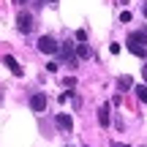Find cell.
<instances>
[{"instance_id": "1", "label": "cell", "mask_w": 147, "mask_h": 147, "mask_svg": "<svg viewBox=\"0 0 147 147\" xmlns=\"http://www.w3.org/2000/svg\"><path fill=\"white\" fill-rule=\"evenodd\" d=\"M125 44H128V49H131V55L147 57V33H131Z\"/></svg>"}, {"instance_id": "2", "label": "cell", "mask_w": 147, "mask_h": 147, "mask_svg": "<svg viewBox=\"0 0 147 147\" xmlns=\"http://www.w3.org/2000/svg\"><path fill=\"white\" fill-rule=\"evenodd\" d=\"M38 49H41L44 55H55L57 52V41H55L52 36H41L38 38Z\"/></svg>"}, {"instance_id": "3", "label": "cell", "mask_w": 147, "mask_h": 147, "mask_svg": "<svg viewBox=\"0 0 147 147\" xmlns=\"http://www.w3.org/2000/svg\"><path fill=\"white\" fill-rule=\"evenodd\" d=\"M16 30L19 33H30L33 30V16L30 14H19L16 16Z\"/></svg>"}, {"instance_id": "4", "label": "cell", "mask_w": 147, "mask_h": 147, "mask_svg": "<svg viewBox=\"0 0 147 147\" xmlns=\"http://www.w3.org/2000/svg\"><path fill=\"white\" fill-rule=\"evenodd\" d=\"M47 104H49V98H47L44 93H36V95L30 98V109H33V112H44V109H47Z\"/></svg>"}, {"instance_id": "5", "label": "cell", "mask_w": 147, "mask_h": 147, "mask_svg": "<svg viewBox=\"0 0 147 147\" xmlns=\"http://www.w3.org/2000/svg\"><path fill=\"white\" fill-rule=\"evenodd\" d=\"M55 125H57L60 131H71V128H74V120H71L68 115H57V117H55Z\"/></svg>"}, {"instance_id": "6", "label": "cell", "mask_w": 147, "mask_h": 147, "mask_svg": "<svg viewBox=\"0 0 147 147\" xmlns=\"http://www.w3.org/2000/svg\"><path fill=\"white\" fill-rule=\"evenodd\" d=\"M3 63H5V65L11 68V74H14V76H22V65L16 63V57H11V55H5V57H3Z\"/></svg>"}, {"instance_id": "7", "label": "cell", "mask_w": 147, "mask_h": 147, "mask_svg": "<svg viewBox=\"0 0 147 147\" xmlns=\"http://www.w3.org/2000/svg\"><path fill=\"white\" fill-rule=\"evenodd\" d=\"M98 123H101L104 128H109V104H104V106L98 109Z\"/></svg>"}, {"instance_id": "8", "label": "cell", "mask_w": 147, "mask_h": 147, "mask_svg": "<svg viewBox=\"0 0 147 147\" xmlns=\"http://www.w3.org/2000/svg\"><path fill=\"white\" fill-rule=\"evenodd\" d=\"M76 57H82V60L90 57V47H87V44H79V47H76Z\"/></svg>"}, {"instance_id": "9", "label": "cell", "mask_w": 147, "mask_h": 147, "mask_svg": "<svg viewBox=\"0 0 147 147\" xmlns=\"http://www.w3.org/2000/svg\"><path fill=\"white\" fill-rule=\"evenodd\" d=\"M136 90V98L142 101V104H147V84H139V87H134Z\"/></svg>"}, {"instance_id": "10", "label": "cell", "mask_w": 147, "mask_h": 147, "mask_svg": "<svg viewBox=\"0 0 147 147\" xmlns=\"http://www.w3.org/2000/svg\"><path fill=\"white\" fill-rule=\"evenodd\" d=\"M131 84H134V79H131V76H120V79H117V87H120V90H128Z\"/></svg>"}, {"instance_id": "11", "label": "cell", "mask_w": 147, "mask_h": 147, "mask_svg": "<svg viewBox=\"0 0 147 147\" xmlns=\"http://www.w3.org/2000/svg\"><path fill=\"white\" fill-rule=\"evenodd\" d=\"M63 60H68V63H74V52H71V47L65 44V49H63Z\"/></svg>"}, {"instance_id": "12", "label": "cell", "mask_w": 147, "mask_h": 147, "mask_svg": "<svg viewBox=\"0 0 147 147\" xmlns=\"http://www.w3.org/2000/svg\"><path fill=\"white\" fill-rule=\"evenodd\" d=\"M76 41L84 44V41H87V33H84V30H76Z\"/></svg>"}, {"instance_id": "13", "label": "cell", "mask_w": 147, "mask_h": 147, "mask_svg": "<svg viewBox=\"0 0 147 147\" xmlns=\"http://www.w3.org/2000/svg\"><path fill=\"white\" fill-rule=\"evenodd\" d=\"M120 22H131V11H123V14H120Z\"/></svg>"}, {"instance_id": "14", "label": "cell", "mask_w": 147, "mask_h": 147, "mask_svg": "<svg viewBox=\"0 0 147 147\" xmlns=\"http://www.w3.org/2000/svg\"><path fill=\"white\" fill-rule=\"evenodd\" d=\"M142 76H144V82H147V65H144V68H142Z\"/></svg>"}, {"instance_id": "15", "label": "cell", "mask_w": 147, "mask_h": 147, "mask_svg": "<svg viewBox=\"0 0 147 147\" xmlns=\"http://www.w3.org/2000/svg\"><path fill=\"white\" fill-rule=\"evenodd\" d=\"M0 104H3V93H0Z\"/></svg>"}, {"instance_id": "16", "label": "cell", "mask_w": 147, "mask_h": 147, "mask_svg": "<svg viewBox=\"0 0 147 147\" xmlns=\"http://www.w3.org/2000/svg\"><path fill=\"white\" fill-rule=\"evenodd\" d=\"M144 16H147V5H144Z\"/></svg>"}, {"instance_id": "17", "label": "cell", "mask_w": 147, "mask_h": 147, "mask_svg": "<svg viewBox=\"0 0 147 147\" xmlns=\"http://www.w3.org/2000/svg\"><path fill=\"white\" fill-rule=\"evenodd\" d=\"M49 3H57V0H49Z\"/></svg>"}, {"instance_id": "18", "label": "cell", "mask_w": 147, "mask_h": 147, "mask_svg": "<svg viewBox=\"0 0 147 147\" xmlns=\"http://www.w3.org/2000/svg\"><path fill=\"white\" fill-rule=\"evenodd\" d=\"M123 147H128V144H123Z\"/></svg>"}, {"instance_id": "19", "label": "cell", "mask_w": 147, "mask_h": 147, "mask_svg": "<svg viewBox=\"0 0 147 147\" xmlns=\"http://www.w3.org/2000/svg\"><path fill=\"white\" fill-rule=\"evenodd\" d=\"M22 3H25V0H22Z\"/></svg>"}]
</instances>
